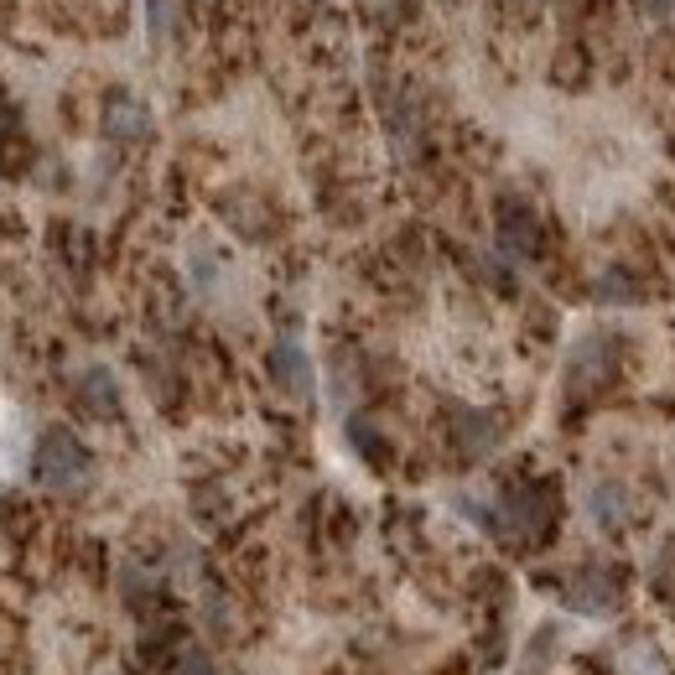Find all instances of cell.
Here are the masks:
<instances>
[{"mask_svg": "<svg viewBox=\"0 0 675 675\" xmlns=\"http://www.w3.org/2000/svg\"><path fill=\"white\" fill-rule=\"evenodd\" d=\"M505 520L520 530V536H540L551 525V494L546 489H515L505 499Z\"/></svg>", "mask_w": 675, "mask_h": 675, "instance_id": "6", "label": "cell"}, {"mask_svg": "<svg viewBox=\"0 0 675 675\" xmlns=\"http://www.w3.org/2000/svg\"><path fill=\"white\" fill-rule=\"evenodd\" d=\"M270 380L287 390V395H312V385H318V374H312V359H307L302 343H291V338H281L276 349H270Z\"/></svg>", "mask_w": 675, "mask_h": 675, "instance_id": "4", "label": "cell"}, {"mask_svg": "<svg viewBox=\"0 0 675 675\" xmlns=\"http://www.w3.org/2000/svg\"><path fill=\"white\" fill-rule=\"evenodd\" d=\"M619 665H624V675H671L655 640H629L624 650H619Z\"/></svg>", "mask_w": 675, "mask_h": 675, "instance_id": "11", "label": "cell"}, {"mask_svg": "<svg viewBox=\"0 0 675 675\" xmlns=\"http://www.w3.org/2000/svg\"><path fill=\"white\" fill-rule=\"evenodd\" d=\"M598 297H603V302H634V297H640V287L629 281V270H603Z\"/></svg>", "mask_w": 675, "mask_h": 675, "instance_id": "13", "label": "cell"}, {"mask_svg": "<svg viewBox=\"0 0 675 675\" xmlns=\"http://www.w3.org/2000/svg\"><path fill=\"white\" fill-rule=\"evenodd\" d=\"M79 401H84L89 416H104V422H110V416H120V385H115V374L100 370V364H94V370H84V374H79Z\"/></svg>", "mask_w": 675, "mask_h": 675, "instance_id": "8", "label": "cell"}, {"mask_svg": "<svg viewBox=\"0 0 675 675\" xmlns=\"http://www.w3.org/2000/svg\"><path fill=\"white\" fill-rule=\"evenodd\" d=\"M177 675H214V660H208V650H183V660H177Z\"/></svg>", "mask_w": 675, "mask_h": 675, "instance_id": "15", "label": "cell"}, {"mask_svg": "<svg viewBox=\"0 0 675 675\" xmlns=\"http://www.w3.org/2000/svg\"><path fill=\"white\" fill-rule=\"evenodd\" d=\"M551 640H557V629H540L536 644H530V650H536V655H530V671H520V675H540L551 665Z\"/></svg>", "mask_w": 675, "mask_h": 675, "instance_id": "14", "label": "cell"}, {"mask_svg": "<svg viewBox=\"0 0 675 675\" xmlns=\"http://www.w3.org/2000/svg\"><path fill=\"white\" fill-rule=\"evenodd\" d=\"M613 374V343L608 338H582L572 349V359H567V385L577 390V395H588V390H598Z\"/></svg>", "mask_w": 675, "mask_h": 675, "instance_id": "3", "label": "cell"}, {"mask_svg": "<svg viewBox=\"0 0 675 675\" xmlns=\"http://www.w3.org/2000/svg\"><path fill=\"white\" fill-rule=\"evenodd\" d=\"M146 27L156 42H167L177 32V0H146Z\"/></svg>", "mask_w": 675, "mask_h": 675, "instance_id": "12", "label": "cell"}, {"mask_svg": "<svg viewBox=\"0 0 675 675\" xmlns=\"http://www.w3.org/2000/svg\"><path fill=\"white\" fill-rule=\"evenodd\" d=\"M89 453H84V442L73 437V432H48V437L37 442V484L52 494H79L89 484Z\"/></svg>", "mask_w": 675, "mask_h": 675, "instance_id": "1", "label": "cell"}, {"mask_svg": "<svg viewBox=\"0 0 675 675\" xmlns=\"http://www.w3.org/2000/svg\"><path fill=\"white\" fill-rule=\"evenodd\" d=\"M634 6H640V17H650V21L671 17V0H634Z\"/></svg>", "mask_w": 675, "mask_h": 675, "instance_id": "16", "label": "cell"}, {"mask_svg": "<svg viewBox=\"0 0 675 675\" xmlns=\"http://www.w3.org/2000/svg\"><path fill=\"white\" fill-rule=\"evenodd\" d=\"M104 135L110 141H146L152 135V110L141 100H131V94H115V100L104 104Z\"/></svg>", "mask_w": 675, "mask_h": 675, "instance_id": "5", "label": "cell"}, {"mask_svg": "<svg viewBox=\"0 0 675 675\" xmlns=\"http://www.w3.org/2000/svg\"><path fill=\"white\" fill-rule=\"evenodd\" d=\"M619 603H624V588L603 567H582L567 582V608H577L582 619H608V613H619Z\"/></svg>", "mask_w": 675, "mask_h": 675, "instance_id": "2", "label": "cell"}, {"mask_svg": "<svg viewBox=\"0 0 675 675\" xmlns=\"http://www.w3.org/2000/svg\"><path fill=\"white\" fill-rule=\"evenodd\" d=\"M457 442H463L468 457H489L499 447V426L484 411H457Z\"/></svg>", "mask_w": 675, "mask_h": 675, "instance_id": "10", "label": "cell"}, {"mask_svg": "<svg viewBox=\"0 0 675 675\" xmlns=\"http://www.w3.org/2000/svg\"><path fill=\"white\" fill-rule=\"evenodd\" d=\"M588 515H592V525H603V530H624L629 525V489L613 484V478H598L588 489Z\"/></svg>", "mask_w": 675, "mask_h": 675, "instance_id": "7", "label": "cell"}, {"mask_svg": "<svg viewBox=\"0 0 675 675\" xmlns=\"http://www.w3.org/2000/svg\"><path fill=\"white\" fill-rule=\"evenodd\" d=\"M499 239H505L515 255H530L540 245V224L530 208H520V202H505L499 208Z\"/></svg>", "mask_w": 675, "mask_h": 675, "instance_id": "9", "label": "cell"}]
</instances>
